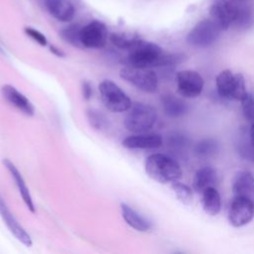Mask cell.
<instances>
[{
    "label": "cell",
    "mask_w": 254,
    "mask_h": 254,
    "mask_svg": "<svg viewBox=\"0 0 254 254\" xmlns=\"http://www.w3.org/2000/svg\"><path fill=\"white\" fill-rule=\"evenodd\" d=\"M107 37V28L99 21H92L79 30L80 45L88 49H100L104 47Z\"/></svg>",
    "instance_id": "9c48e42d"
},
{
    "label": "cell",
    "mask_w": 254,
    "mask_h": 254,
    "mask_svg": "<svg viewBox=\"0 0 254 254\" xmlns=\"http://www.w3.org/2000/svg\"><path fill=\"white\" fill-rule=\"evenodd\" d=\"M25 33L32 38L35 42H37L39 45L41 46H46L47 45V38L45 37L44 34H42L41 32H39L38 30L31 28V27H26L25 28Z\"/></svg>",
    "instance_id": "f546056e"
},
{
    "label": "cell",
    "mask_w": 254,
    "mask_h": 254,
    "mask_svg": "<svg viewBox=\"0 0 254 254\" xmlns=\"http://www.w3.org/2000/svg\"><path fill=\"white\" fill-rule=\"evenodd\" d=\"M218 94L229 100H239L247 94L244 76L239 72H232L230 69L221 70L215 78Z\"/></svg>",
    "instance_id": "277c9868"
},
{
    "label": "cell",
    "mask_w": 254,
    "mask_h": 254,
    "mask_svg": "<svg viewBox=\"0 0 254 254\" xmlns=\"http://www.w3.org/2000/svg\"><path fill=\"white\" fill-rule=\"evenodd\" d=\"M0 216L2 217L4 223L10 230V232L24 245L31 246L32 245V239L31 236L28 234V232L23 228V226L18 222V220L15 218L13 213L10 211L8 205L6 204L5 200L3 199L2 195L0 194Z\"/></svg>",
    "instance_id": "7c38bea8"
},
{
    "label": "cell",
    "mask_w": 254,
    "mask_h": 254,
    "mask_svg": "<svg viewBox=\"0 0 254 254\" xmlns=\"http://www.w3.org/2000/svg\"><path fill=\"white\" fill-rule=\"evenodd\" d=\"M127 60L129 65L152 68L178 64L185 60V55L166 53L158 45L140 40L131 50H129Z\"/></svg>",
    "instance_id": "6da1fadb"
},
{
    "label": "cell",
    "mask_w": 254,
    "mask_h": 254,
    "mask_svg": "<svg viewBox=\"0 0 254 254\" xmlns=\"http://www.w3.org/2000/svg\"><path fill=\"white\" fill-rule=\"evenodd\" d=\"M141 39H139L136 36H132L129 34H122V33H116L112 34L110 36V41L112 44L119 49L124 50H131Z\"/></svg>",
    "instance_id": "d4e9b609"
},
{
    "label": "cell",
    "mask_w": 254,
    "mask_h": 254,
    "mask_svg": "<svg viewBox=\"0 0 254 254\" xmlns=\"http://www.w3.org/2000/svg\"><path fill=\"white\" fill-rule=\"evenodd\" d=\"M241 107L244 117L249 121H254V94L247 92L241 99Z\"/></svg>",
    "instance_id": "83f0119b"
},
{
    "label": "cell",
    "mask_w": 254,
    "mask_h": 254,
    "mask_svg": "<svg viewBox=\"0 0 254 254\" xmlns=\"http://www.w3.org/2000/svg\"><path fill=\"white\" fill-rule=\"evenodd\" d=\"M81 91L84 99L89 100L92 96V87L88 81H83L81 84Z\"/></svg>",
    "instance_id": "1f68e13d"
},
{
    "label": "cell",
    "mask_w": 254,
    "mask_h": 254,
    "mask_svg": "<svg viewBox=\"0 0 254 254\" xmlns=\"http://www.w3.org/2000/svg\"><path fill=\"white\" fill-rule=\"evenodd\" d=\"M87 120L89 124L97 130H106L108 128L109 122L108 119L105 117V115L98 110L95 109H88L86 112Z\"/></svg>",
    "instance_id": "4316f807"
},
{
    "label": "cell",
    "mask_w": 254,
    "mask_h": 254,
    "mask_svg": "<svg viewBox=\"0 0 254 254\" xmlns=\"http://www.w3.org/2000/svg\"><path fill=\"white\" fill-rule=\"evenodd\" d=\"M201 203L203 210L209 215H216L220 211L221 198L214 187L206 188L201 192Z\"/></svg>",
    "instance_id": "44dd1931"
},
{
    "label": "cell",
    "mask_w": 254,
    "mask_h": 254,
    "mask_svg": "<svg viewBox=\"0 0 254 254\" xmlns=\"http://www.w3.org/2000/svg\"><path fill=\"white\" fill-rule=\"evenodd\" d=\"M172 190L175 192L177 198L184 204L190 205L193 199V193L191 189L183 183L178 181L172 183Z\"/></svg>",
    "instance_id": "484cf974"
},
{
    "label": "cell",
    "mask_w": 254,
    "mask_h": 254,
    "mask_svg": "<svg viewBox=\"0 0 254 254\" xmlns=\"http://www.w3.org/2000/svg\"><path fill=\"white\" fill-rule=\"evenodd\" d=\"M51 52L52 53H54L56 56H58V57H64V52H62L61 50H59L57 47H55V46H52L51 47Z\"/></svg>",
    "instance_id": "d6a6232c"
},
{
    "label": "cell",
    "mask_w": 254,
    "mask_h": 254,
    "mask_svg": "<svg viewBox=\"0 0 254 254\" xmlns=\"http://www.w3.org/2000/svg\"><path fill=\"white\" fill-rule=\"evenodd\" d=\"M161 103L165 113L171 118L182 117L189 110V106L186 101L171 93L163 94L161 96Z\"/></svg>",
    "instance_id": "ac0fdd59"
},
{
    "label": "cell",
    "mask_w": 254,
    "mask_h": 254,
    "mask_svg": "<svg viewBox=\"0 0 254 254\" xmlns=\"http://www.w3.org/2000/svg\"><path fill=\"white\" fill-rule=\"evenodd\" d=\"M216 182L217 175L215 170L211 167H202L195 172L192 185L196 191L202 192L206 188L214 187Z\"/></svg>",
    "instance_id": "ffe728a7"
},
{
    "label": "cell",
    "mask_w": 254,
    "mask_h": 254,
    "mask_svg": "<svg viewBox=\"0 0 254 254\" xmlns=\"http://www.w3.org/2000/svg\"><path fill=\"white\" fill-rule=\"evenodd\" d=\"M239 4L237 0H213L210 8L209 14L211 20L222 30H227L233 23Z\"/></svg>",
    "instance_id": "ba28073f"
},
{
    "label": "cell",
    "mask_w": 254,
    "mask_h": 254,
    "mask_svg": "<svg viewBox=\"0 0 254 254\" xmlns=\"http://www.w3.org/2000/svg\"><path fill=\"white\" fill-rule=\"evenodd\" d=\"M79 30L80 29H76V27H74V26L68 27L64 32V39L74 46H81L80 42H79Z\"/></svg>",
    "instance_id": "f1b7e54d"
},
{
    "label": "cell",
    "mask_w": 254,
    "mask_h": 254,
    "mask_svg": "<svg viewBox=\"0 0 254 254\" xmlns=\"http://www.w3.org/2000/svg\"><path fill=\"white\" fill-rule=\"evenodd\" d=\"M249 137H250V141L252 143V145L254 146V121L252 122V125L250 127V131H249Z\"/></svg>",
    "instance_id": "836d02e7"
},
{
    "label": "cell",
    "mask_w": 254,
    "mask_h": 254,
    "mask_svg": "<svg viewBox=\"0 0 254 254\" xmlns=\"http://www.w3.org/2000/svg\"><path fill=\"white\" fill-rule=\"evenodd\" d=\"M2 94L6 100L20 110L22 113L32 116L35 113V107L32 102L19 90H17L13 85L5 84L2 86Z\"/></svg>",
    "instance_id": "5bb4252c"
},
{
    "label": "cell",
    "mask_w": 254,
    "mask_h": 254,
    "mask_svg": "<svg viewBox=\"0 0 254 254\" xmlns=\"http://www.w3.org/2000/svg\"><path fill=\"white\" fill-rule=\"evenodd\" d=\"M167 144L170 151H172L176 156L184 157L189 149L190 140L185 134L176 131L168 136Z\"/></svg>",
    "instance_id": "7402d4cb"
},
{
    "label": "cell",
    "mask_w": 254,
    "mask_h": 254,
    "mask_svg": "<svg viewBox=\"0 0 254 254\" xmlns=\"http://www.w3.org/2000/svg\"><path fill=\"white\" fill-rule=\"evenodd\" d=\"M232 191L234 196H242L254 201V177L248 171L238 172L233 180Z\"/></svg>",
    "instance_id": "9a60e30c"
},
{
    "label": "cell",
    "mask_w": 254,
    "mask_h": 254,
    "mask_svg": "<svg viewBox=\"0 0 254 254\" xmlns=\"http://www.w3.org/2000/svg\"><path fill=\"white\" fill-rule=\"evenodd\" d=\"M157 121L156 109L146 103L135 102L128 109L124 120L126 129L134 134L148 132Z\"/></svg>",
    "instance_id": "3957f363"
},
{
    "label": "cell",
    "mask_w": 254,
    "mask_h": 254,
    "mask_svg": "<svg viewBox=\"0 0 254 254\" xmlns=\"http://www.w3.org/2000/svg\"><path fill=\"white\" fill-rule=\"evenodd\" d=\"M120 76L138 89L148 93H154L158 88L157 74L151 68L128 65L120 69Z\"/></svg>",
    "instance_id": "8992f818"
},
{
    "label": "cell",
    "mask_w": 254,
    "mask_h": 254,
    "mask_svg": "<svg viewBox=\"0 0 254 254\" xmlns=\"http://www.w3.org/2000/svg\"><path fill=\"white\" fill-rule=\"evenodd\" d=\"M99 93L104 106L111 112L121 113L132 105L129 96L112 80H102L99 84Z\"/></svg>",
    "instance_id": "5b68a950"
},
{
    "label": "cell",
    "mask_w": 254,
    "mask_h": 254,
    "mask_svg": "<svg viewBox=\"0 0 254 254\" xmlns=\"http://www.w3.org/2000/svg\"><path fill=\"white\" fill-rule=\"evenodd\" d=\"M254 24L253 9L249 5H239L232 25L239 30H247Z\"/></svg>",
    "instance_id": "cb8c5ba5"
},
{
    "label": "cell",
    "mask_w": 254,
    "mask_h": 254,
    "mask_svg": "<svg viewBox=\"0 0 254 254\" xmlns=\"http://www.w3.org/2000/svg\"><path fill=\"white\" fill-rule=\"evenodd\" d=\"M3 164L6 167V169L9 171L12 178L14 179L15 184H16L18 190H19V192H20L25 204L27 205V207L30 209L31 212L35 213L36 212V206L34 204V201H33V198L31 196V193L29 191V189L27 188L26 183H25L21 173L18 171L16 166L9 159H4Z\"/></svg>",
    "instance_id": "e0dca14e"
},
{
    "label": "cell",
    "mask_w": 254,
    "mask_h": 254,
    "mask_svg": "<svg viewBox=\"0 0 254 254\" xmlns=\"http://www.w3.org/2000/svg\"><path fill=\"white\" fill-rule=\"evenodd\" d=\"M120 208L124 220L132 228L141 232L148 231L151 228V222L134 208H132L130 205L126 203H121Z\"/></svg>",
    "instance_id": "d6986e66"
},
{
    "label": "cell",
    "mask_w": 254,
    "mask_h": 254,
    "mask_svg": "<svg viewBox=\"0 0 254 254\" xmlns=\"http://www.w3.org/2000/svg\"><path fill=\"white\" fill-rule=\"evenodd\" d=\"M203 85L202 76L195 70L185 69L177 73V87L183 97H197L201 93Z\"/></svg>",
    "instance_id": "30bf717a"
},
{
    "label": "cell",
    "mask_w": 254,
    "mask_h": 254,
    "mask_svg": "<svg viewBox=\"0 0 254 254\" xmlns=\"http://www.w3.org/2000/svg\"><path fill=\"white\" fill-rule=\"evenodd\" d=\"M145 171L152 180L161 184L176 182L183 175L180 164L174 158L161 153L152 154L147 158Z\"/></svg>",
    "instance_id": "7a4b0ae2"
},
{
    "label": "cell",
    "mask_w": 254,
    "mask_h": 254,
    "mask_svg": "<svg viewBox=\"0 0 254 254\" xmlns=\"http://www.w3.org/2000/svg\"><path fill=\"white\" fill-rule=\"evenodd\" d=\"M50 14L61 22H69L74 17V7L69 0H45Z\"/></svg>",
    "instance_id": "2e32d148"
},
{
    "label": "cell",
    "mask_w": 254,
    "mask_h": 254,
    "mask_svg": "<svg viewBox=\"0 0 254 254\" xmlns=\"http://www.w3.org/2000/svg\"><path fill=\"white\" fill-rule=\"evenodd\" d=\"M219 151L218 142L212 138H204L194 146V153L198 158L208 159L214 157Z\"/></svg>",
    "instance_id": "603a6c76"
},
{
    "label": "cell",
    "mask_w": 254,
    "mask_h": 254,
    "mask_svg": "<svg viewBox=\"0 0 254 254\" xmlns=\"http://www.w3.org/2000/svg\"><path fill=\"white\" fill-rule=\"evenodd\" d=\"M239 153L241 156L247 160L254 161V146L252 145L251 141L248 142H242V144L239 147Z\"/></svg>",
    "instance_id": "4dcf8cb0"
},
{
    "label": "cell",
    "mask_w": 254,
    "mask_h": 254,
    "mask_svg": "<svg viewBox=\"0 0 254 254\" xmlns=\"http://www.w3.org/2000/svg\"><path fill=\"white\" fill-rule=\"evenodd\" d=\"M163 144V138L157 133H138L126 137L122 145L127 149H157Z\"/></svg>",
    "instance_id": "4fadbf2b"
},
{
    "label": "cell",
    "mask_w": 254,
    "mask_h": 254,
    "mask_svg": "<svg viewBox=\"0 0 254 254\" xmlns=\"http://www.w3.org/2000/svg\"><path fill=\"white\" fill-rule=\"evenodd\" d=\"M253 218L254 201L246 197L235 196L228 211L229 223L234 227H241L248 224Z\"/></svg>",
    "instance_id": "8fae6325"
},
{
    "label": "cell",
    "mask_w": 254,
    "mask_h": 254,
    "mask_svg": "<svg viewBox=\"0 0 254 254\" xmlns=\"http://www.w3.org/2000/svg\"><path fill=\"white\" fill-rule=\"evenodd\" d=\"M221 29L213 20L199 21L188 34L187 42L195 48H207L213 45L219 38Z\"/></svg>",
    "instance_id": "52a82bcc"
}]
</instances>
